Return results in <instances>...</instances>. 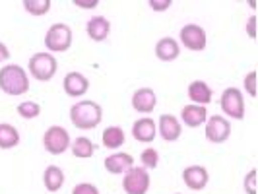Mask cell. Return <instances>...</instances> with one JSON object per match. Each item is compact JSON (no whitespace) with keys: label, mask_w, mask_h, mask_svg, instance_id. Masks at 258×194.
Here are the masks:
<instances>
[{"label":"cell","mask_w":258,"mask_h":194,"mask_svg":"<svg viewBox=\"0 0 258 194\" xmlns=\"http://www.w3.org/2000/svg\"><path fill=\"white\" fill-rule=\"evenodd\" d=\"M221 111L229 118L235 120H241L245 118V99H243V93L237 88H227V90L221 93Z\"/></svg>","instance_id":"obj_6"},{"label":"cell","mask_w":258,"mask_h":194,"mask_svg":"<svg viewBox=\"0 0 258 194\" xmlns=\"http://www.w3.org/2000/svg\"><path fill=\"white\" fill-rule=\"evenodd\" d=\"M181 118L182 124H186L188 128H198L208 120V111L202 105H184L181 111Z\"/></svg>","instance_id":"obj_17"},{"label":"cell","mask_w":258,"mask_h":194,"mask_svg":"<svg viewBox=\"0 0 258 194\" xmlns=\"http://www.w3.org/2000/svg\"><path fill=\"white\" fill-rule=\"evenodd\" d=\"M70 150H72V155L78 159H88L95 154V144L86 136H80L74 142H70Z\"/></svg>","instance_id":"obj_22"},{"label":"cell","mask_w":258,"mask_h":194,"mask_svg":"<svg viewBox=\"0 0 258 194\" xmlns=\"http://www.w3.org/2000/svg\"><path fill=\"white\" fill-rule=\"evenodd\" d=\"M99 2L97 0H91V2H82V0H76L74 2V6H78V8H86V10H90V8H95Z\"/></svg>","instance_id":"obj_33"},{"label":"cell","mask_w":258,"mask_h":194,"mask_svg":"<svg viewBox=\"0 0 258 194\" xmlns=\"http://www.w3.org/2000/svg\"><path fill=\"white\" fill-rule=\"evenodd\" d=\"M101 140L107 150H118L124 144V130L120 126H109V128H105Z\"/></svg>","instance_id":"obj_23"},{"label":"cell","mask_w":258,"mask_h":194,"mask_svg":"<svg viewBox=\"0 0 258 194\" xmlns=\"http://www.w3.org/2000/svg\"><path fill=\"white\" fill-rule=\"evenodd\" d=\"M62 88H64L66 95L70 97H82L86 91L90 90V80L80 74V72H70L64 76V82H62Z\"/></svg>","instance_id":"obj_13"},{"label":"cell","mask_w":258,"mask_h":194,"mask_svg":"<svg viewBox=\"0 0 258 194\" xmlns=\"http://www.w3.org/2000/svg\"><path fill=\"white\" fill-rule=\"evenodd\" d=\"M157 132L165 142H175V140H179L182 132L181 120L175 115H161L159 124H157Z\"/></svg>","instance_id":"obj_11"},{"label":"cell","mask_w":258,"mask_h":194,"mask_svg":"<svg viewBox=\"0 0 258 194\" xmlns=\"http://www.w3.org/2000/svg\"><path fill=\"white\" fill-rule=\"evenodd\" d=\"M16 111H18V115L22 116V118L31 120V118L39 116V113H41V105L35 103V101H22V103L16 107Z\"/></svg>","instance_id":"obj_25"},{"label":"cell","mask_w":258,"mask_h":194,"mask_svg":"<svg viewBox=\"0 0 258 194\" xmlns=\"http://www.w3.org/2000/svg\"><path fill=\"white\" fill-rule=\"evenodd\" d=\"M182 47L188 51H204L206 49V31L198 24H186L179 33Z\"/></svg>","instance_id":"obj_9"},{"label":"cell","mask_w":258,"mask_h":194,"mask_svg":"<svg viewBox=\"0 0 258 194\" xmlns=\"http://www.w3.org/2000/svg\"><path fill=\"white\" fill-rule=\"evenodd\" d=\"M171 4H173L171 0H150V2H148V6H150L152 10H155V12H165Z\"/></svg>","instance_id":"obj_30"},{"label":"cell","mask_w":258,"mask_h":194,"mask_svg":"<svg viewBox=\"0 0 258 194\" xmlns=\"http://www.w3.org/2000/svg\"><path fill=\"white\" fill-rule=\"evenodd\" d=\"M86 31H88V35H90L93 41L101 43V41H105V39L109 37V33H111V22H109L107 18H103V16H93L90 22H88Z\"/></svg>","instance_id":"obj_19"},{"label":"cell","mask_w":258,"mask_h":194,"mask_svg":"<svg viewBox=\"0 0 258 194\" xmlns=\"http://www.w3.org/2000/svg\"><path fill=\"white\" fill-rule=\"evenodd\" d=\"M231 136V122L221 115H214L206 120V138L212 144H223Z\"/></svg>","instance_id":"obj_8"},{"label":"cell","mask_w":258,"mask_h":194,"mask_svg":"<svg viewBox=\"0 0 258 194\" xmlns=\"http://www.w3.org/2000/svg\"><path fill=\"white\" fill-rule=\"evenodd\" d=\"M43 184L49 192H58L64 184V173L62 169L56 167V165H49L43 173Z\"/></svg>","instance_id":"obj_20"},{"label":"cell","mask_w":258,"mask_h":194,"mask_svg":"<svg viewBox=\"0 0 258 194\" xmlns=\"http://www.w3.org/2000/svg\"><path fill=\"white\" fill-rule=\"evenodd\" d=\"M243 186H245L246 194H256V169H252V171L246 173Z\"/></svg>","instance_id":"obj_27"},{"label":"cell","mask_w":258,"mask_h":194,"mask_svg":"<svg viewBox=\"0 0 258 194\" xmlns=\"http://www.w3.org/2000/svg\"><path fill=\"white\" fill-rule=\"evenodd\" d=\"M245 91L248 95H256V72L252 70V72H248L245 76Z\"/></svg>","instance_id":"obj_29"},{"label":"cell","mask_w":258,"mask_h":194,"mask_svg":"<svg viewBox=\"0 0 258 194\" xmlns=\"http://www.w3.org/2000/svg\"><path fill=\"white\" fill-rule=\"evenodd\" d=\"M182 181L190 190H202V188H206L210 175H208L206 167H202V165H188L182 169Z\"/></svg>","instance_id":"obj_10"},{"label":"cell","mask_w":258,"mask_h":194,"mask_svg":"<svg viewBox=\"0 0 258 194\" xmlns=\"http://www.w3.org/2000/svg\"><path fill=\"white\" fill-rule=\"evenodd\" d=\"M43 148L49 152L51 155H60L64 154L66 150L70 148V134L64 126H49L47 132L43 134Z\"/></svg>","instance_id":"obj_5"},{"label":"cell","mask_w":258,"mask_h":194,"mask_svg":"<svg viewBox=\"0 0 258 194\" xmlns=\"http://www.w3.org/2000/svg\"><path fill=\"white\" fill-rule=\"evenodd\" d=\"M103 118V109L91 99H82L70 107V120L80 130H91L99 126Z\"/></svg>","instance_id":"obj_1"},{"label":"cell","mask_w":258,"mask_h":194,"mask_svg":"<svg viewBox=\"0 0 258 194\" xmlns=\"http://www.w3.org/2000/svg\"><path fill=\"white\" fill-rule=\"evenodd\" d=\"M246 33L248 37L256 39V16H250L248 22H246Z\"/></svg>","instance_id":"obj_31"},{"label":"cell","mask_w":258,"mask_h":194,"mask_svg":"<svg viewBox=\"0 0 258 194\" xmlns=\"http://www.w3.org/2000/svg\"><path fill=\"white\" fill-rule=\"evenodd\" d=\"M72 194H99V188L91 182H78L72 188Z\"/></svg>","instance_id":"obj_28"},{"label":"cell","mask_w":258,"mask_h":194,"mask_svg":"<svg viewBox=\"0 0 258 194\" xmlns=\"http://www.w3.org/2000/svg\"><path fill=\"white\" fill-rule=\"evenodd\" d=\"M0 90L6 95H24L29 90V78L27 72L20 64H6L0 70Z\"/></svg>","instance_id":"obj_2"},{"label":"cell","mask_w":258,"mask_h":194,"mask_svg":"<svg viewBox=\"0 0 258 194\" xmlns=\"http://www.w3.org/2000/svg\"><path fill=\"white\" fill-rule=\"evenodd\" d=\"M155 103H157L155 91L150 90V88H140V90L134 91V95H132V107H134V111L144 113V115L152 113L155 109Z\"/></svg>","instance_id":"obj_14"},{"label":"cell","mask_w":258,"mask_h":194,"mask_svg":"<svg viewBox=\"0 0 258 194\" xmlns=\"http://www.w3.org/2000/svg\"><path fill=\"white\" fill-rule=\"evenodd\" d=\"M181 47L173 37H161L155 45V56L163 62H173L175 58H179Z\"/></svg>","instance_id":"obj_18"},{"label":"cell","mask_w":258,"mask_h":194,"mask_svg":"<svg viewBox=\"0 0 258 194\" xmlns=\"http://www.w3.org/2000/svg\"><path fill=\"white\" fill-rule=\"evenodd\" d=\"M140 163H142V167L146 169V171L157 167V163H159V154H157V150L146 148L142 154H140Z\"/></svg>","instance_id":"obj_26"},{"label":"cell","mask_w":258,"mask_h":194,"mask_svg":"<svg viewBox=\"0 0 258 194\" xmlns=\"http://www.w3.org/2000/svg\"><path fill=\"white\" fill-rule=\"evenodd\" d=\"M20 144V132L16 126L8 122H0V148L2 150H10Z\"/></svg>","instance_id":"obj_21"},{"label":"cell","mask_w":258,"mask_h":194,"mask_svg":"<svg viewBox=\"0 0 258 194\" xmlns=\"http://www.w3.org/2000/svg\"><path fill=\"white\" fill-rule=\"evenodd\" d=\"M24 10L31 16H45L51 10V0H24Z\"/></svg>","instance_id":"obj_24"},{"label":"cell","mask_w":258,"mask_h":194,"mask_svg":"<svg viewBox=\"0 0 258 194\" xmlns=\"http://www.w3.org/2000/svg\"><path fill=\"white\" fill-rule=\"evenodd\" d=\"M155 134H157V124H155V120H152L150 116H142V118H138L132 124V136L138 142L152 144L155 140Z\"/></svg>","instance_id":"obj_12"},{"label":"cell","mask_w":258,"mask_h":194,"mask_svg":"<svg viewBox=\"0 0 258 194\" xmlns=\"http://www.w3.org/2000/svg\"><path fill=\"white\" fill-rule=\"evenodd\" d=\"M8 58H10V51H8V47L0 41V64H2V62H6Z\"/></svg>","instance_id":"obj_32"},{"label":"cell","mask_w":258,"mask_h":194,"mask_svg":"<svg viewBox=\"0 0 258 194\" xmlns=\"http://www.w3.org/2000/svg\"><path fill=\"white\" fill-rule=\"evenodd\" d=\"M212 97H214V91L204 80H194L188 84V99L192 101V105L206 107L212 101Z\"/></svg>","instance_id":"obj_16"},{"label":"cell","mask_w":258,"mask_h":194,"mask_svg":"<svg viewBox=\"0 0 258 194\" xmlns=\"http://www.w3.org/2000/svg\"><path fill=\"white\" fill-rule=\"evenodd\" d=\"M72 45V29L66 24H52L45 33V47L52 52H66Z\"/></svg>","instance_id":"obj_4"},{"label":"cell","mask_w":258,"mask_h":194,"mask_svg":"<svg viewBox=\"0 0 258 194\" xmlns=\"http://www.w3.org/2000/svg\"><path fill=\"white\" fill-rule=\"evenodd\" d=\"M130 167H134V157L130 154L116 152V154H111L109 157H105V169H107L111 175L126 173Z\"/></svg>","instance_id":"obj_15"},{"label":"cell","mask_w":258,"mask_h":194,"mask_svg":"<svg viewBox=\"0 0 258 194\" xmlns=\"http://www.w3.org/2000/svg\"><path fill=\"white\" fill-rule=\"evenodd\" d=\"M27 68H29V74L35 78V80H39V82H49L56 74L58 62H56V58L52 56L51 52H35L29 58Z\"/></svg>","instance_id":"obj_3"},{"label":"cell","mask_w":258,"mask_h":194,"mask_svg":"<svg viewBox=\"0 0 258 194\" xmlns=\"http://www.w3.org/2000/svg\"><path fill=\"white\" fill-rule=\"evenodd\" d=\"M122 188L126 194H146L150 190V173L144 167H130L124 173Z\"/></svg>","instance_id":"obj_7"}]
</instances>
